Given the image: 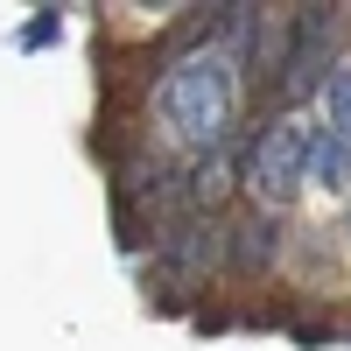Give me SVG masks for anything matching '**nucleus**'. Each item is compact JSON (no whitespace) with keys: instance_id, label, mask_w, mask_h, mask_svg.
Returning a JSON list of instances; mask_svg holds the SVG:
<instances>
[{"instance_id":"obj_1","label":"nucleus","mask_w":351,"mask_h":351,"mask_svg":"<svg viewBox=\"0 0 351 351\" xmlns=\"http://www.w3.org/2000/svg\"><path fill=\"white\" fill-rule=\"evenodd\" d=\"M232 112H239V84H232L225 56H183V64L162 71V84H155V120L169 127V141H183V148H218Z\"/></svg>"},{"instance_id":"obj_5","label":"nucleus","mask_w":351,"mask_h":351,"mask_svg":"<svg viewBox=\"0 0 351 351\" xmlns=\"http://www.w3.org/2000/svg\"><path fill=\"white\" fill-rule=\"evenodd\" d=\"M344 239H351V211H344Z\"/></svg>"},{"instance_id":"obj_2","label":"nucleus","mask_w":351,"mask_h":351,"mask_svg":"<svg viewBox=\"0 0 351 351\" xmlns=\"http://www.w3.org/2000/svg\"><path fill=\"white\" fill-rule=\"evenodd\" d=\"M246 183H253L260 204L281 211V204L309 183V127H295V120L267 127V134L253 141V155H246Z\"/></svg>"},{"instance_id":"obj_4","label":"nucleus","mask_w":351,"mask_h":351,"mask_svg":"<svg viewBox=\"0 0 351 351\" xmlns=\"http://www.w3.org/2000/svg\"><path fill=\"white\" fill-rule=\"evenodd\" d=\"M324 127L337 141H351V71H330L324 77Z\"/></svg>"},{"instance_id":"obj_3","label":"nucleus","mask_w":351,"mask_h":351,"mask_svg":"<svg viewBox=\"0 0 351 351\" xmlns=\"http://www.w3.org/2000/svg\"><path fill=\"white\" fill-rule=\"evenodd\" d=\"M309 190H351V141H337L330 127H309Z\"/></svg>"}]
</instances>
